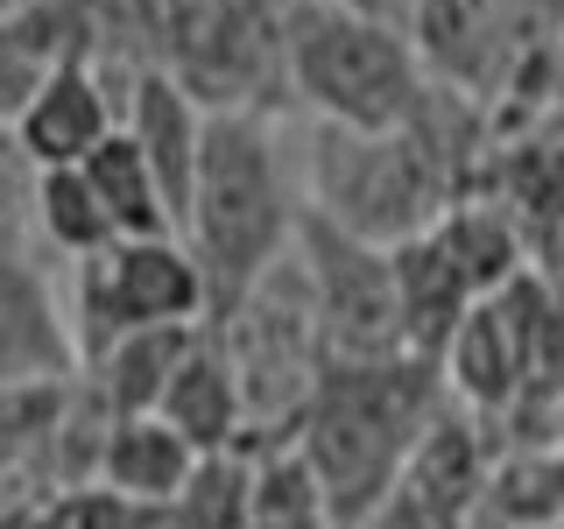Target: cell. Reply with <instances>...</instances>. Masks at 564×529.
I'll list each match as a JSON object with an SVG mask.
<instances>
[{"label":"cell","mask_w":564,"mask_h":529,"mask_svg":"<svg viewBox=\"0 0 564 529\" xmlns=\"http://www.w3.org/2000/svg\"><path fill=\"white\" fill-rule=\"evenodd\" d=\"M445 360L423 353H395V360H332L317 381L311 410L296 417V445L332 487L346 529L375 516V501L395 487L437 417L452 410V381L437 375Z\"/></svg>","instance_id":"obj_1"},{"label":"cell","mask_w":564,"mask_h":529,"mask_svg":"<svg viewBox=\"0 0 564 529\" xmlns=\"http://www.w3.org/2000/svg\"><path fill=\"white\" fill-rule=\"evenodd\" d=\"M304 212L311 205H296L282 149H275V120L261 106H212L205 163H198L191 212H184V240L198 247L212 276V311L226 317L290 255Z\"/></svg>","instance_id":"obj_2"},{"label":"cell","mask_w":564,"mask_h":529,"mask_svg":"<svg viewBox=\"0 0 564 529\" xmlns=\"http://www.w3.org/2000/svg\"><path fill=\"white\" fill-rule=\"evenodd\" d=\"M275 43L282 78L304 93L317 120H339V128H410L437 93L410 22L346 8V0H296L275 22Z\"/></svg>","instance_id":"obj_3"},{"label":"cell","mask_w":564,"mask_h":529,"mask_svg":"<svg viewBox=\"0 0 564 529\" xmlns=\"http://www.w3.org/2000/svg\"><path fill=\"white\" fill-rule=\"evenodd\" d=\"M311 212L360 240L402 247L452 212V170L431 149V120L410 128H339L317 120L311 134Z\"/></svg>","instance_id":"obj_4"},{"label":"cell","mask_w":564,"mask_h":529,"mask_svg":"<svg viewBox=\"0 0 564 529\" xmlns=\"http://www.w3.org/2000/svg\"><path fill=\"white\" fill-rule=\"evenodd\" d=\"M296 261H304V282L317 296V325H325L332 360H395V353H410V311H402L395 247L360 240L346 226L304 212Z\"/></svg>","instance_id":"obj_5"},{"label":"cell","mask_w":564,"mask_h":529,"mask_svg":"<svg viewBox=\"0 0 564 529\" xmlns=\"http://www.w3.org/2000/svg\"><path fill=\"white\" fill-rule=\"evenodd\" d=\"M212 311V276L184 234H134L78 261V317L93 353L134 325H191Z\"/></svg>","instance_id":"obj_6"},{"label":"cell","mask_w":564,"mask_h":529,"mask_svg":"<svg viewBox=\"0 0 564 529\" xmlns=\"http://www.w3.org/2000/svg\"><path fill=\"white\" fill-rule=\"evenodd\" d=\"M543 367H551V290L536 276H516L508 290L480 296L458 325V339L445 346V381L473 417L516 410L543 381Z\"/></svg>","instance_id":"obj_7"},{"label":"cell","mask_w":564,"mask_h":529,"mask_svg":"<svg viewBox=\"0 0 564 529\" xmlns=\"http://www.w3.org/2000/svg\"><path fill=\"white\" fill-rule=\"evenodd\" d=\"M487 481H494V466L480 445V423L445 410L360 529H480Z\"/></svg>","instance_id":"obj_8"},{"label":"cell","mask_w":564,"mask_h":529,"mask_svg":"<svg viewBox=\"0 0 564 529\" xmlns=\"http://www.w3.org/2000/svg\"><path fill=\"white\" fill-rule=\"evenodd\" d=\"M8 120H14V149H22L29 170L85 163V155L120 128V120H113V93H106V71L85 57V50H78V57H64Z\"/></svg>","instance_id":"obj_9"},{"label":"cell","mask_w":564,"mask_h":529,"mask_svg":"<svg viewBox=\"0 0 564 529\" xmlns=\"http://www.w3.org/2000/svg\"><path fill=\"white\" fill-rule=\"evenodd\" d=\"M128 134L149 149L155 176H163L170 205H176V226L191 212V184H198V163H205V134H212V106L191 78H176L170 64H141L128 78Z\"/></svg>","instance_id":"obj_10"},{"label":"cell","mask_w":564,"mask_h":529,"mask_svg":"<svg viewBox=\"0 0 564 529\" xmlns=\"http://www.w3.org/2000/svg\"><path fill=\"white\" fill-rule=\"evenodd\" d=\"M516 8L522 0H410V35L437 85L487 93L516 57Z\"/></svg>","instance_id":"obj_11"},{"label":"cell","mask_w":564,"mask_h":529,"mask_svg":"<svg viewBox=\"0 0 564 529\" xmlns=\"http://www.w3.org/2000/svg\"><path fill=\"white\" fill-rule=\"evenodd\" d=\"M163 417H170L198 452H234V445H240V431L254 423L234 346L205 332V339L191 346V360L176 367V381H170V396H163Z\"/></svg>","instance_id":"obj_12"},{"label":"cell","mask_w":564,"mask_h":529,"mask_svg":"<svg viewBox=\"0 0 564 529\" xmlns=\"http://www.w3.org/2000/svg\"><path fill=\"white\" fill-rule=\"evenodd\" d=\"M205 339V317H191V325H134L120 332V339H106L93 353V396L106 402L113 417H141V410H163L176 367L191 360V346Z\"/></svg>","instance_id":"obj_13"},{"label":"cell","mask_w":564,"mask_h":529,"mask_svg":"<svg viewBox=\"0 0 564 529\" xmlns=\"http://www.w3.org/2000/svg\"><path fill=\"white\" fill-rule=\"evenodd\" d=\"M198 445L163 417V410H141V417H113L106 431V452H99V481L120 487V494H141L155 508H176V494L191 487L198 473Z\"/></svg>","instance_id":"obj_14"},{"label":"cell","mask_w":564,"mask_h":529,"mask_svg":"<svg viewBox=\"0 0 564 529\" xmlns=\"http://www.w3.org/2000/svg\"><path fill=\"white\" fill-rule=\"evenodd\" d=\"M85 176L99 184V198H106V212H113V226H120V240H134V234H184L163 176H155L149 149L128 134V120L85 155Z\"/></svg>","instance_id":"obj_15"},{"label":"cell","mask_w":564,"mask_h":529,"mask_svg":"<svg viewBox=\"0 0 564 529\" xmlns=\"http://www.w3.org/2000/svg\"><path fill=\"white\" fill-rule=\"evenodd\" d=\"M35 226H43V240L70 261H93L120 240V226H113V212H106L99 184L85 176V163L35 170Z\"/></svg>","instance_id":"obj_16"},{"label":"cell","mask_w":564,"mask_h":529,"mask_svg":"<svg viewBox=\"0 0 564 529\" xmlns=\"http://www.w3.org/2000/svg\"><path fill=\"white\" fill-rule=\"evenodd\" d=\"M254 529H346L304 445H275L254 458Z\"/></svg>","instance_id":"obj_17"},{"label":"cell","mask_w":564,"mask_h":529,"mask_svg":"<svg viewBox=\"0 0 564 529\" xmlns=\"http://www.w3.org/2000/svg\"><path fill=\"white\" fill-rule=\"evenodd\" d=\"M431 234H437V247L458 261V276H466L480 296H494V290H508L516 276H529L516 226H508V212H494V205H452Z\"/></svg>","instance_id":"obj_18"},{"label":"cell","mask_w":564,"mask_h":529,"mask_svg":"<svg viewBox=\"0 0 564 529\" xmlns=\"http://www.w3.org/2000/svg\"><path fill=\"white\" fill-rule=\"evenodd\" d=\"M170 529H254V458H247V445L198 458L191 487L170 508Z\"/></svg>","instance_id":"obj_19"},{"label":"cell","mask_w":564,"mask_h":529,"mask_svg":"<svg viewBox=\"0 0 564 529\" xmlns=\"http://www.w3.org/2000/svg\"><path fill=\"white\" fill-rule=\"evenodd\" d=\"M487 522H564V445H529L487 481Z\"/></svg>","instance_id":"obj_20"},{"label":"cell","mask_w":564,"mask_h":529,"mask_svg":"<svg viewBox=\"0 0 564 529\" xmlns=\"http://www.w3.org/2000/svg\"><path fill=\"white\" fill-rule=\"evenodd\" d=\"M8 529H78V516H70V487L57 494H35V501H14L8 508Z\"/></svg>","instance_id":"obj_21"}]
</instances>
